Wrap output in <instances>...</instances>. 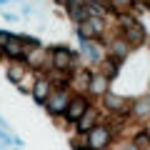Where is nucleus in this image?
<instances>
[{
    "instance_id": "obj_6",
    "label": "nucleus",
    "mask_w": 150,
    "mask_h": 150,
    "mask_svg": "<svg viewBox=\"0 0 150 150\" xmlns=\"http://www.w3.org/2000/svg\"><path fill=\"white\" fill-rule=\"evenodd\" d=\"M105 103L112 108V110H118V108H123V100L120 98H115V95H105Z\"/></svg>"
},
{
    "instance_id": "obj_11",
    "label": "nucleus",
    "mask_w": 150,
    "mask_h": 150,
    "mask_svg": "<svg viewBox=\"0 0 150 150\" xmlns=\"http://www.w3.org/2000/svg\"><path fill=\"white\" fill-rule=\"evenodd\" d=\"M0 3H5V0H0Z\"/></svg>"
},
{
    "instance_id": "obj_2",
    "label": "nucleus",
    "mask_w": 150,
    "mask_h": 150,
    "mask_svg": "<svg viewBox=\"0 0 150 150\" xmlns=\"http://www.w3.org/2000/svg\"><path fill=\"white\" fill-rule=\"evenodd\" d=\"M85 110H88V103L83 100V98H75V100L65 108V115H68V120H80V115H85Z\"/></svg>"
},
{
    "instance_id": "obj_9",
    "label": "nucleus",
    "mask_w": 150,
    "mask_h": 150,
    "mask_svg": "<svg viewBox=\"0 0 150 150\" xmlns=\"http://www.w3.org/2000/svg\"><path fill=\"white\" fill-rule=\"evenodd\" d=\"M10 78H13V80H18V78H20V68H13L10 70Z\"/></svg>"
},
{
    "instance_id": "obj_3",
    "label": "nucleus",
    "mask_w": 150,
    "mask_h": 150,
    "mask_svg": "<svg viewBox=\"0 0 150 150\" xmlns=\"http://www.w3.org/2000/svg\"><path fill=\"white\" fill-rule=\"evenodd\" d=\"M33 95H35V100H38V103H43L45 98L50 95V88H48V80H38V83H35V88H33Z\"/></svg>"
},
{
    "instance_id": "obj_1",
    "label": "nucleus",
    "mask_w": 150,
    "mask_h": 150,
    "mask_svg": "<svg viewBox=\"0 0 150 150\" xmlns=\"http://www.w3.org/2000/svg\"><path fill=\"white\" fill-rule=\"evenodd\" d=\"M88 143H90V150H100L103 145L108 143V130L103 128V125L90 128V138H88Z\"/></svg>"
},
{
    "instance_id": "obj_4",
    "label": "nucleus",
    "mask_w": 150,
    "mask_h": 150,
    "mask_svg": "<svg viewBox=\"0 0 150 150\" xmlns=\"http://www.w3.org/2000/svg\"><path fill=\"white\" fill-rule=\"evenodd\" d=\"M50 112H63L65 110V108H68V105H65V93L63 90H60V93H55V98H53V100H50Z\"/></svg>"
},
{
    "instance_id": "obj_10",
    "label": "nucleus",
    "mask_w": 150,
    "mask_h": 150,
    "mask_svg": "<svg viewBox=\"0 0 150 150\" xmlns=\"http://www.w3.org/2000/svg\"><path fill=\"white\" fill-rule=\"evenodd\" d=\"M8 38H10V35H8V33H3V30H0V43H3V45L8 43Z\"/></svg>"
},
{
    "instance_id": "obj_8",
    "label": "nucleus",
    "mask_w": 150,
    "mask_h": 150,
    "mask_svg": "<svg viewBox=\"0 0 150 150\" xmlns=\"http://www.w3.org/2000/svg\"><path fill=\"white\" fill-rule=\"evenodd\" d=\"M93 90H95V93H100V90H103V80H100V78L93 83Z\"/></svg>"
},
{
    "instance_id": "obj_7",
    "label": "nucleus",
    "mask_w": 150,
    "mask_h": 150,
    "mask_svg": "<svg viewBox=\"0 0 150 150\" xmlns=\"http://www.w3.org/2000/svg\"><path fill=\"white\" fill-rule=\"evenodd\" d=\"M148 143H150L148 133H140L138 138H135V145H138V148H148Z\"/></svg>"
},
{
    "instance_id": "obj_5",
    "label": "nucleus",
    "mask_w": 150,
    "mask_h": 150,
    "mask_svg": "<svg viewBox=\"0 0 150 150\" xmlns=\"http://www.w3.org/2000/svg\"><path fill=\"white\" fill-rule=\"evenodd\" d=\"M68 65H70V53L63 50V48H58L55 50V68L63 70V68H68Z\"/></svg>"
}]
</instances>
